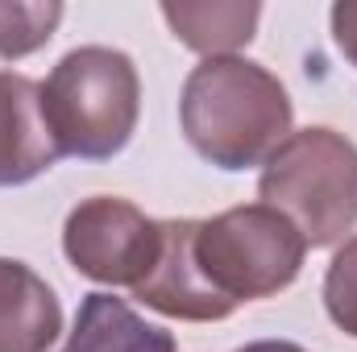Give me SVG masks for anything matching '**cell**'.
<instances>
[{"mask_svg":"<svg viewBox=\"0 0 357 352\" xmlns=\"http://www.w3.org/2000/svg\"><path fill=\"white\" fill-rule=\"evenodd\" d=\"M191 228L195 220H162V249L158 262L146 273V282L133 286V298L167 319L187 323H216L229 319V311L216 303V294L204 286L195 257H191Z\"/></svg>","mask_w":357,"mask_h":352,"instance_id":"52a82bcc","label":"cell"},{"mask_svg":"<svg viewBox=\"0 0 357 352\" xmlns=\"http://www.w3.org/2000/svg\"><path fill=\"white\" fill-rule=\"evenodd\" d=\"M59 158L42 112V83L21 71H0V186H25Z\"/></svg>","mask_w":357,"mask_h":352,"instance_id":"8992f818","label":"cell"},{"mask_svg":"<svg viewBox=\"0 0 357 352\" xmlns=\"http://www.w3.org/2000/svg\"><path fill=\"white\" fill-rule=\"evenodd\" d=\"M162 220H150L121 195H88L67 211L63 253L100 286H137L158 262Z\"/></svg>","mask_w":357,"mask_h":352,"instance_id":"5b68a950","label":"cell"},{"mask_svg":"<svg viewBox=\"0 0 357 352\" xmlns=\"http://www.w3.org/2000/svg\"><path fill=\"white\" fill-rule=\"evenodd\" d=\"M162 21L171 25L183 46H191L204 58L237 54L254 42L262 4L258 0H167Z\"/></svg>","mask_w":357,"mask_h":352,"instance_id":"9c48e42d","label":"cell"},{"mask_svg":"<svg viewBox=\"0 0 357 352\" xmlns=\"http://www.w3.org/2000/svg\"><path fill=\"white\" fill-rule=\"evenodd\" d=\"M42 112L59 154L84 162L116 158L133 141L142 116V79L133 58L112 46L67 50L42 83Z\"/></svg>","mask_w":357,"mask_h":352,"instance_id":"7a4b0ae2","label":"cell"},{"mask_svg":"<svg viewBox=\"0 0 357 352\" xmlns=\"http://www.w3.org/2000/svg\"><path fill=\"white\" fill-rule=\"evenodd\" d=\"M328 21H333V42H337V50L357 67V0H341V4H333Z\"/></svg>","mask_w":357,"mask_h":352,"instance_id":"4fadbf2b","label":"cell"},{"mask_svg":"<svg viewBox=\"0 0 357 352\" xmlns=\"http://www.w3.org/2000/svg\"><path fill=\"white\" fill-rule=\"evenodd\" d=\"M191 257L204 286L233 315L241 303L287 290L307 257L299 228L266 203H241L212 220H195Z\"/></svg>","mask_w":357,"mask_h":352,"instance_id":"277c9868","label":"cell"},{"mask_svg":"<svg viewBox=\"0 0 357 352\" xmlns=\"http://www.w3.org/2000/svg\"><path fill=\"white\" fill-rule=\"evenodd\" d=\"M59 352H175V336L146 323L125 298L91 290L84 294L75 328Z\"/></svg>","mask_w":357,"mask_h":352,"instance_id":"30bf717a","label":"cell"},{"mask_svg":"<svg viewBox=\"0 0 357 352\" xmlns=\"http://www.w3.org/2000/svg\"><path fill=\"white\" fill-rule=\"evenodd\" d=\"M258 195L299 228L307 249H333L357 228V145L328 125L299 129L262 162Z\"/></svg>","mask_w":357,"mask_h":352,"instance_id":"3957f363","label":"cell"},{"mask_svg":"<svg viewBox=\"0 0 357 352\" xmlns=\"http://www.w3.org/2000/svg\"><path fill=\"white\" fill-rule=\"evenodd\" d=\"M237 352H307V349L295 344V340H254V344H245Z\"/></svg>","mask_w":357,"mask_h":352,"instance_id":"5bb4252c","label":"cell"},{"mask_svg":"<svg viewBox=\"0 0 357 352\" xmlns=\"http://www.w3.org/2000/svg\"><path fill=\"white\" fill-rule=\"evenodd\" d=\"M295 104L278 75L254 58L225 54L191 67L178 95L187 145L216 170H254L291 137Z\"/></svg>","mask_w":357,"mask_h":352,"instance_id":"6da1fadb","label":"cell"},{"mask_svg":"<svg viewBox=\"0 0 357 352\" xmlns=\"http://www.w3.org/2000/svg\"><path fill=\"white\" fill-rule=\"evenodd\" d=\"M324 311L328 319L357 340V237L341 241L324 273Z\"/></svg>","mask_w":357,"mask_h":352,"instance_id":"7c38bea8","label":"cell"},{"mask_svg":"<svg viewBox=\"0 0 357 352\" xmlns=\"http://www.w3.org/2000/svg\"><path fill=\"white\" fill-rule=\"evenodd\" d=\"M63 332L50 282L17 257H0V352H46Z\"/></svg>","mask_w":357,"mask_h":352,"instance_id":"ba28073f","label":"cell"},{"mask_svg":"<svg viewBox=\"0 0 357 352\" xmlns=\"http://www.w3.org/2000/svg\"><path fill=\"white\" fill-rule=\"evenodd\" d=\"M59 0H0V58H25L42 50L59 21H63Z\"/></svg>","mask_w":357,"mask_h":352,"instance_id":"8fae6325","label":"cell"}]
</instances>
